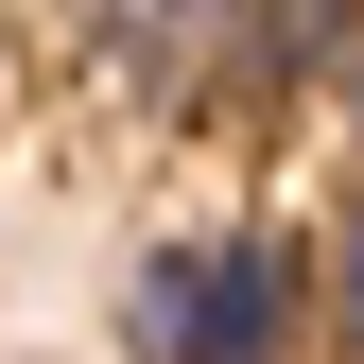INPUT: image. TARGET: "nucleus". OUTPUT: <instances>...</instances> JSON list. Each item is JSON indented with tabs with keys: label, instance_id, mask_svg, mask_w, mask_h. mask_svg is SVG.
Masks as SVG:
<instances>
[{
	"label": "nucleus",
	"instance_id": "obj_1",
	"mask_svg": "<svg viewBox=\"0 0 364 364\" xmlns=\"http://www.w3.org/2000/svg\"><path fill=\"white\" fill-rule=\"evenodd\" d=\"M364 0H87V70L173 139H225L278 87H330Z\"/></svg>",
	"mask_w": 364,
	"mask_h": 364
},
{
	"label": "nucleus",
	"instance_id": "obj_2",
	"mask_svg": "<svg viewBox=\"0 0 364 364\" xmlns=\"http://www.w3.org/2000/svg\"><path fill=\"white\" fill-rule=\"evenodd\" d=\"M295 330H312V260L260 243V225L156 243L139 295H122V347H139V364H295Z\"/></svg>",
	"mask_w": 364,
	"mask_h": 364
},
{
	"label": "nucleus",
	"instance_id": "obj_3",
	"mask_svg": "<svg viewBox=\"0 0 364 364\" xmlns=\"http://www.w3.org/2000/svg\"><path fill=\"white\" fill-rule=\"evenodd\" d=\"M312 312H330V347H347V364H364V208H347V225H330V260H312Z\"/></svg>",
	"mask_w": 364,
	"mask_h": 364
},
{
	"label": "nucleus",
	"instance_id": "obj_4",
	"mask_svg": "<svg viewBox=\"0 0 364 364\" xmlns=\"http://www.w3.org/2000/svg\"><path fill=\"white\" fill-rule=\"evenodd\" d=\"M330 87H347V105H364V35H347V70H330Z\"/></svg>",
	"mask_w": 364,
	"mask_h": 364
}]
</instances>
